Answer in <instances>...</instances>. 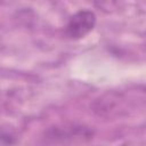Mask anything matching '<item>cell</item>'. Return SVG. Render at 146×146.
<instances>
[{
    "instance_id": "cell-1",
    "label": "cell",
    "mask_w": 146,
    "mask_h": 146,
    "mask_svg": "<svg viewBox=\"0 0 146 146\" xmlns=\"http://www.w3.org/2000/svg\"><path fill=\"white\" fill-rule=\"evenodd\" d=\"M96 25V15L89 9H81L72 15L65 26L67 38L78 40L86 36Z\"/></svg>"
},
{
    "instance_id": "cell-2",
    "label": "cell",
    "mask_w": 146,
    "mask_h": 146,
    "mask_svg": "<svg viewBox=\"0 0 146 146\" xmlns=\"http://www.w3.org/2000/svg\"><path fill=\"white\" fill-rule=\"evenodd\" d=\"M92 132L88 128L83 127H73V128H52L47 132V139L50 143H66L67 140L74 141L78 139L79 141L83 139L92 138Z\"/></svg>"
},
{
    "instance_id": "cell-3",
    "label": "cell",
    "mask_w": 146,
    "mask_h": 146,
    "mask_svg": "<svg viewBox=\"0 0 146 146\" xmlns=\"http://www.w3.org/2000/svg\"><path fill=\"white\" fill-rule=\"evenodd\" d=\"M0 141H1V144H15L16 143L15 138L13 137V135L9 133V132H6V131H2L1 132Z\"/></svg>"
}]
</instances>
